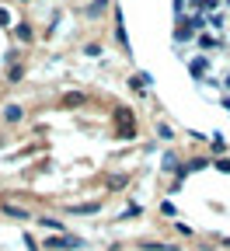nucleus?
<instances>
[{"instance_id": "f257e3e1", "label": "nucleus", "mask_w": 230, "mask_h": 251, "mask_svg": "<svg viewBox=\"0 0 230 251\" xmlns=\"http://www.w3.org/2000/svg\"><path fill=\"white\" fill-rule=\"evenodd\" d=\"M115 126H119V136H122V140H126V136H133V115H129L126 108L115 112Z\"/></svg>"}, {"instance_id": "f03ea898", "label": "nucleus", "mask_w": 230, "mask_h": 251, "mask_svg": "<svg viewBox=\"0 0 230 251\" xmlns=\"http://www.w3.org/2000/svg\"><path fill=\"white\" fill-rule=\"evenodd\" d=\"M0 209H4L7 216H14V220H28V209H21V206H7V202H4Z\"/></svg>"}, {"instance_id": "7ed1b4c3", "label": "nucleus", "mask_w": 230, "mask_h": 251, "mask_svg": "<svg viewBox=\"0 0 230 251\" xmlns=\"http://www.w3.org/2000/svg\"><path fill=\"white\" fill-rule=\"evenodd\" d=\"M14 35H18L21 42H31V25H25V21H21V25H14Z\"/></svg>"}, {"instance_id": "20e7f679", "label": "nucleus", "mask_w": 230, "mask_h": 251, "mask_svg": "<svg viewBox=\"0 0 230 251\" xmlns=\"http://www.w3.org/2000/svg\"><path fill=\"white\" fill-rule=\"evenodd\" d=\"M63 105H84V94H77V91H70L67 98H63Z\"/></svg>"}, {"instance_id": "39448f33", "label": "nucleus", "mask_w": 230, "mask_h": 251, "mask_svg": "<svg viewBox=\"0 0 230 251\" xmlns=\"http://www.w3.org/2000/svg\"><path fill=\"white\" fill-rule=\"evenodd\" d=\"M4 119H7V122H18V119H21V108H18V105H7Z\"/></svg>"}, {"instance_id": "423d86ee", "label": "nucleus", "mask_w": 230, "mask_h": 251, "mask_svg": "<svg viewBox=\"0 0 230 251\" xmlns=\"http://www.w3.org/2000/svg\"><path fill=\"white\" fill-rule=\"evenodd\" d=\"M42 227H49V230H63V224H56L52 216H42Z\"/></svg>"}, {"instance_id": "0eeeda50", "label": "nucleus", "mask_w": 230, "mask_h": 251, "mask_svg": "<svg viewBox=\"0 0 230 251\" xmlns=\"http://www.w3.org/2000/svg\"><path fill=\"white\" fill-rule=\"evenodd\" d=\"M143 248H147V251H175L171 244H143Z\"/></svg>"}, {"instance_id": "6e6552de", "label": "nucleus", "mask_w": 230, "mask_h": 251, "mask_svg": "<svg viewBox=\"0 0 230 251\" xmlns=\"http://www.w3.org/2000/svg\"><path fill=\"white\" fill-rule=\"evenodd\" d=\"M122 185H126V178H122V175H115V178H108V188H122Z\"/></svg>"}, {"instance_id": "1a4fd4ad", "label": "nucleus", "mask_w": 230, "mask_h": 251, "mask_svg": "<svg viewBox=\"0 0 230 251\" xmlns=\"http://www.w3.org/2000/svg\"><path fill=\"white\" fill-rule=\"evenodd\" d=\"M102 7H105V0H98V4H91V7H87V14H102Z\"/></svg>"}, {"instance_id": "9d476101", "label": "nucleus", "mask_w": 230, "mask_h": 251, "mask_svg": "<svg viewBox=\"0 0 230 251\" xmlns=\"http://www.w3.org/2000/svg\"><path fill=\"white\" fill-rule=\"evenodd\" d=\"M216 168H220V171H230V161H220Z\"/></svg>"}, {"instance_id": "9b49d317", "label": "nucleus", "mask_w": 230, "mask_h": 251, "mask_svg": "<svg viewBox=\"0 0 230 251\" xmlns=\"http://www.w3.org/2000/svg\"><path fill=\"white\" fill-rule=\"evenodd\" d=\"M21 4H28V0H21Z\"/></svg>"}]
</instances>
